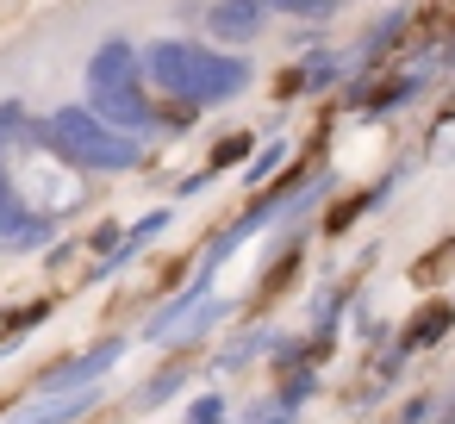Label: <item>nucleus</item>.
Listing matches in <instances>:
<instances>
[{"label":"nucleus","instance_id":"f257e3e1","mask_svg":"<svg viewBox=\"0 0 455 424\" xmlns=\"http://www.w3.org/2000/svg\"><path fill=\"white\" fill-rule=\"evenodd\" d=\"M138 69H144V88L156 100H175L181 113H212L256 88V63L243 51L200 44V38H150L138 51Z\"/></svg>","mask_w":455,"mask_h":424},{"label":"nucleus","instance_id":"f03ea898","mask_svg":"<svg viewBox=\"0 0 455 424\" xmlns=\"http://www.w3.org/2000/svg\"><path fill=\"white\" fill-rule=\"evenodd\" d=\"M88 113H100L107 125L132 132V138H163V132H181L194 113H163L144 88V69H138V44L132 38H107L94 57H88Z\"/></svg>","mask_w":455,"mask_h":424},{"label":"nucleus","instance_id":"7ed1b4c3","mask_svg":"<svg viewBox=\"0 0 455 424\" xmlns=\"http://www.w3.org/2000/svg\"><path fill=\"white\" fill-rule=\"evenodd\" d=\"M38 138L76 169V175H132V169H144L150 163V144L144 138H132V132H119V125H107L100 113H88L82 100H63V107H51L44 119H38Z\"/></svg>","mask_w":455,"mask_h":424},{"label":"nucleus","instance_id":"20e7f679","mask_svg":"<svg viewBox=\"0 0 455 424\" xmlns=\"http://www.w3.org/2000/svg\"><path fill=\"white\" fill-rule=\"evenodd\" d=\"M268 0H212L206 7V32H212V44H225V51H243V44H256L262 32H268Z\"/></svg>","mask_w":455,"mask_h":424},{"label":"nucleus","instance_id":"39448f33","mask_svg":"<svg viewBox=\"0 0 455 424\" xmlns=\"http://www.w3.org/2000/svg\"><path fill=\"white\" fill-rule=\"evenodd\" d=\"M125 356V343L113 337V343H94V349H82V356H69V362H57L44 380H38V393H69V387H94L113 362Z\"/></svg>","mask_w":455,"mask_h":424},{"label":"nucleus","instance_id":"423d86ee","mask_svg":"<svg viewBox=\"0 0 455 424\" xmlns=\"http://www.w3.org/2000/svg\"><path fill=\"white\" fill-rule=\"evenodd\" d=\"M51 237V219H32L13 194H7V181H0V250H32V244H44Z\"/></svg>","mask_w":455,"mask_h":424},{"label":"nucleus","instance_id":"0eeeda50","mask_svg":"<svg viewBox=\"0 0 455 424\" xmlns=\"http://www.w3.org/2000/svg\"><path fill=\"white\" fill-rule=\"evenodd\" d=\"M100 399V380L94 387H69V393H51V405H32L26 418H13V424H69V418H82L88 405Z\"/></svg>","mask_w":455,"mask_h":424},{"label":"nucleus","instance_id":"6e6552de","mask_svg":"<svg viewBox=\"0 0 455 424\" xmlns=\"http://www.w3.org/2000/svg\"><path fill=\"white\" fill-rule=\"evenodd\" d=\"M411 94H424V76H393V82H380V88H368L362 100H349V113H393V107H405Z\"/></svg>","mask_w":455,"mask_h":424},{"label":"nucleus","instance_id":"1a4fd4ad","mask_svg":"<svg viewBox=\"0 0 455 424\" xmlns=\"http://www.w3.org/2000/svg\"><path fill=\"white\" fill-rule=\"evenodd\" d=\"M405 26H411V7H393V13H380V20L362 32V57H368V63H374V57H387V44H393Z\"/></svg>","mask_w":455,"mask_h":424},{"label":"nucleus","instance_id":"9d476101","mask_svg":"<svg viewBox=\"0 0 455 424\" xmlns=\"http://www.w3.org/2000/svg\"><path fill=\"white\" fill-rule=\"evenodd\" d=\"M243 150H256V138H250V132H237V138H225V144L212 150V163H206V175H194V181H188L181 194H194V188H206V181H212L219 169H237V163H243Z\"/></svg>","mask_w":455,"mask_h":424},{"label":"nucleus","instance_id":"9b49d317","mask_svg":"<svg viewBox=\"0 0 455 424\" xmlns=\"http://www.w3.org/2000/svg\"><path fill=\"white\" fill-rule=\"evenodd\" d=\"M156 231H169V212H150V219H138V225H132V231L119 237V250H113V256H107L100 268H113V262H132V256H138V250H144V244H150Z\"/></svg>","mask_w":455,"mask_h":424},{"label":"nucleus","instance_id":"f8f14e48","mask_svg":"<svg viewBox=\"0 0 455 424\" xmlns=\"http://www.w3.org/2000/svg\"><path fill=\"white\" fill-rule=\"evenodd\" d=\"M337 7H343V0H268V13H281V20H306V26H312V20H331Z\"/></svg>","mask_w":455,"mask_h":424},{"label":"nucleus","instance_id":"ddd939ff","mask_svg":"<svg viewBox=\"0 0 455 424\" xmlns=\"http://www.w3.org/2000/svg\"><path fill=\"white\" fill-rule=\"evenodd\" d=\"M443 331H449V306H430V312L405 331V343H399V349H424V343H436Z\"/></svg>","mask_w":455,"mask_h":424},{"label":"nucleus","instance_id":"4468645a","mask_svg":"<svg viewBox=\"0 0 455 424\" xmlns=\"http://www.w3.org/2000/svg\"><path fill=\"white\" fill-rule=\"evenodd\" d=\"M281 163H287V144H281V138H268V150L243 163V181H250V188H262V181H268V175H275Z\"/></svg>","mask_w":455,"mask_h":424},{"label":"nucleus","instance_id":"2eb2a0df","mask_svg":"<svg viewBox=\"0 0 455 424\" xmlns=\"http://www.w3.org/2000/svg\"><path fill=\"white\" fill-rule=\"evenodd\" d=\"M188 424H225V399H219V393L194 399V405H188Z\"/></svg>","mask_w":455,"mask_h":424},{"label":"nucleus","instance_id":"dca6fc26","mask_svg":"<svg viewBox=\"0 0 455 424\" xmlns=\"http://www.w3.org/2000/svg\"><path fill=\"white\" fill-rule=\"evenodd\" d=\"M287 418H293L287 405H256V418H250V424H287Z\"/></svg>","mask_w":455,"mask_h":424}]
</instances>
